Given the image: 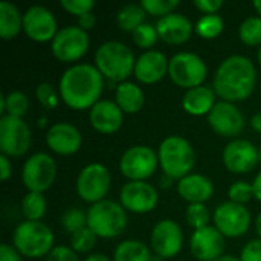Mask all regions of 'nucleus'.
Listing matches in <instances>:
<instances>
[{"label": "nucleus", "instance_id": "nucleus-32", "mask_svg": "<svg viewBox=\"0 0 261 261\" xmlns=\"http://www.w3.org/2000/svg\"><path fill=\"white\" fill-rule=\"evenodd\" d=\"M239 38L246 46H261V17L251 15L239 26Z\"/></svg>", "mask_w": 261, "mask_h": 261}, {"label": "nucleus", "instance_id": "nucleus-2", "mask_svg": "<svg viewBox=\"0 0 261 261\" xmlns=\"http://www.w3.org/2000/svg\"><path fill=\"white\" fill-rule=\"evenodd\" d=\"M257 86V69L248 57L234 54L226 57L217 67L213 89L222 101L240 102L248 99Z\"/></svg>", "mask_w": 261, "mask_h": 261}, {"label": "nucleus", "instance_id": "nucleus-46", "mask_svg": "<svg viewBox=\"0 0 261 261\" xmlns=\"http://www.w3.org/2000/svg\"><path fill=\"white\" fill-rule=\"evenodd\" d=\"M12 176V162L11 158L0 153V179L6 182Z\"/></svg>", "mask_w": 261, "mask_h": 261}, {"label": "nucleus", "instance_id": "nucleus-13", "mask_svg": "<svg viewBox=\"0 0 261 261\" xmlns=\"http://www.w3.org/2000/svg\"><path fill=\"white\" fill-rule=\"evenodd\" d=\"M214 226L223 237L239 239L245 236L251 226L252 217L245 205L234 203L231 200L220 203L213 213Z\"/></svg>", "mask_w": 261, "mask_h": 261}, {"label": "nucleus", "instance_id": "nucleus-9", "mask_svg": "<svg viewBox=\"0 0 261 261\" xmlns=\"http://www.w3.org/2000/svg\"><path fill=\"white\" fill-rule=\"evenodd\" d=\"M112 174L109 168L99 162L86 165L76 177V194L81 200L93 205L106 199L110 191Z\"/></svg>", "mask_w": 261, "mask_h": 261}, {"label": "nucleus", "instance_id": "nucleus-1", "mask_svg": "<svg viewBox=\"0 0 261 261\" xmlns=\"http://www.w3.org/2000/svg\"><path fill=\"white\" fill-rule=\"evenodd\" d=\"M104 80L95 64L75 63L60 76L58 90L61 101L73 110H90L99 101Z\"/></svg>", "mask_w": 261, "mask_h": 261}, {"label": "nucleus", "instance_id": "nucleus-39", "mask_svg": "<svg viewBox=\"0 0 261 261\" xmlns=\"http://www.w3.org/2000/svg\"><path fill=\"white\" fill-rule=\"evenodd\" d=\"M141 5L147 14L162 18L174 12V9L179 6V0H142Z\"/></svg>", "mask_w": 261, "mask_h": 261}, {"label": "nucleus", "instance_id": "nucleus-49", "mask_svg": "<svg viewBox=\"0 0 261 261\" xmlns=\"http://www.w3.org/2000/svg\"><path fill=\"white\" fill-rule=\"evenodd\" d=\"M84 261H112V260H110L106 254L96 252V254H89Z\"/></svg>", "mask_w": 261, "mask_h": 261}, {"label": "nucleus", "instance_id": "nucleus-17", "mask_svg": "<svg viewBox=\"0 0 261 261\" xmlns=\"http://www.w3.org/2000/svg\"><path fill=\"white\" fill-rule=\"evenodd\" d=\"M208 124L214 133L223 138H236L245 130L246 119L242 110L228 101H217L211 113L208 115Z\"/></svg>", "mask_w": 261, "mask_h": 261}, {"label": "nucleus", "instance_id": "nucleus-43", "mask_svg": "<svg viewBox=\"0 0 261 261\" xmlns=\"http://www.w3.org/2000/svg\"><path fill=\"white\" fill-rule=\"evenodd\" d=\"M240 261H261V239H254L248 242L242 252H240Z\"/></svg>", "mask_w": 261, "mask_h": 261}, {"label": "nucleus", "instance_id": "nucleus-18", "mask_svg": "<svg viewBox=\"0 0 261 261\" xmlns=\"http://www.w3.org/2000/svg\"><path fill=\"white\" fill-rule=\"evenodd\" d=\"M223 165L234 174H245L252 171L260 162L257 147L248 139H232L226 144L222 153Z\"/></svg>", "mask_w": 261, "mask_h": 261}, {"label": "nucleus", "instance_id": "nucleus-28", "mask_svg": "<svg viewBox=\"0 0 261 261\" xmlns=\"http://www.w3.org/2000/svg\"><path fill=\"white\" fill-rule=\"evenodd\" d=\"M151 257L150 248L135 239L121 242L113 251V261H151Z\"/></svg>", "mask_w": 261, "mask_h": 261}, {"label": "nucleus", "instance_id": "nucleus-7", "mask_svg": "<svg viewBox=\"0 0 261 261\" xmlns=\"http://www.w3.org/2000/svg\"><path fill=\"white\" fill-rule=\"evenodd\" d=\"M208 75L206 63L193 52H177L170 58L168 76L171 81L185 90L203 86Z\"/></svg>", "mask_w": 261, "mask_h": 261}, {"label": "nucleus", "instance_id": "nucleus-34", "mask_svg": "<svg viewBox=\"0 0 261 261\" xmlns=\"http://www.w3.org/2000/svg\"><path fill=\"white\" fill-rule=\"evenodd\" d=\"M60 223H61L63 229L72 236L76 231H80V229L87 226V213H84L78 206H70V208H67L61 214Z\"/></svg>", "mask_w": 261, "mask_h": 261}, {"label": "nucleus", "instance_id": "nucleus-54", "mask_svg": "<svg viewBox=\"0 0 261 261\" xmlns=\"http://www.w3.org/2000/svg\"><path fill=\"white\" fill-rule=\"evenodd\" d=\"M257 60H258V64H260L261 67V46L260 49H258V52H257Z\"/></svg>", "mask_w": 261, "mask_h": 261}, {"label": "nucleus", "instance_id": "nucleus-42", "mask_svg": "<svg viewBox=\"0 0 261 261\" xmlns=\"http://www.w3.org/2000/svg\"><path fill=\"white\" fill-rule=\"evenodd\" d=\"M44 261H80V257L70 246H55Z\"/></svg>", "mask_w": 261, "mask_h": 261}, {"label": "nucleus", "instance_id": "nucleus-16", "mask_svg": "<svg viewBox=\"0 0 261 261\" xmlns=\"http://www.w3.org/2000/svg\"><path fill=\"white\" fill-rule=\"evenodd\" d=\"M23 31L32 41H52L58 32L57 18L49 8L32 5L23 12Z\"/></svg>", "mask_w": 261, "mask_h": 261}, {"label": "nucleus", "instance_id": "nucleus-21", "mask_svg": "<svg viewBox=\"0 0 261 261\" xmlns=\"http://www.w3.org/2000/svg\"><path fill=\"white\" fill-rule=\"evenodd\" d=\"M168 66L170 60L164 52L156 49L144 50L136 58L133 75L142 84H156L168 75Z\"/></svg>", "mask_w": 261, "mask_h": 261}, {"label": "nucleus", "instance_id": "nucleus-53", "mask_svg": "<svg viewBox=\"0 0 261 261\" xmlns=\"http://www.w3.org/2000/svg\"><path fill=\"white\" fill-rule=\"evenodd\" d=\"M252 6H254V9L257 11V15H260L261 17V0H255V2L252 3Z\"/></svg>", "mask_w": 261, "mask_h": 261}, {"label": "nucleus", "instance_id": "nucleus-45", "mask_svg": "<svg viewBox=\"0 0 261 261\" xmlns=\"http://www.w3.org/2000/svg\"><path fill=\"white\" fill-rule=\"evenodd\" d=\"M21 254L8 243H2L0 246V261H23L21 260Z\"/></svg>", "mask_w": 261, "mask_h": 261}, {"label": "nucleus", "instance_id": "nucleus-35", "mask_svg": "<svg viewBox=\"0 0 261 261\" xmlns=\"http://www.w3.org/2000/svg\"><path fill=\"white\" fill-rule=\"evenodd\" d=\"M185 219H187V223L194 231H197V229L210 226V220L213 219V216L205 203H191L187 208Z\"/></svg>", "mask_w": 261, "mask_h": 261}, {"label": "nucleus", "instance_id": "nucleus-55", "mask_svg": "<svg viewBox=\"0 0 261 261\" xmlns=\"http://www.w3.org/2000/svg\"><path fill=\"white\" fill-rule=\"evenodd\" d=\"M258 158H260V162H261V147L258 148Z\"/></svg>", "mask_w": 261, "mask_h": 261}, {"label": "nucleus", "instance_id": "nucleus-11", "mask_svg": "<svg viewBox=\"0 0 261 261\" xmlns=\"http://www.w3.org/2000/svg\"><path fill=\"white\" fill-rule=\"evenodd\" d=\"M90 40L87 31L78 24H69L58 29L57 35L50 41L52 55L61 63H73L83 58L89 49Z\"/></svg>", "mask_w": 261, "mask_h": 261}, {"label": "nucleus", "instance_id": "nucleus-22", "mask_svg": "<svg viewBox=\"0 0 261 261\" xmlns=\"http://www.w3.org/2000/svg\"><path fill=\"white\" fill-rule=\"evenodd\" d=\"M89 121L93 130L102 135L116 133L124 124V112L115 101L99 99L89 110Z\"/></svg>", "mask_w": 261, "mask_h": 261}, {"label": "nucleus", "instance_id": "nucleus-44", "mask_svg": "<svg viewBox=\"0 0 261 261\" xmlns=\"http://www.w3.org/2000/svg\"><path fill=\"white\" fill-rule=\"evenodd\" d=\"M203 15L206 14H217V11L223 6L222 0H194L193 3Z\"/></svg>", "mask_w": 261, "mask_h": 261}, {"label": "nucleus", "instance_id": "nucleus-47", "mask_svg": "<svg viewBox=\"0 0 261 261\" xmlns=\"http://www.w3.org/2000/svg\"><path fill=\"white\" fill-rule=\"evenodd\" d=\"M96 24V15L93 12H87L81 17H78V26L84 31H89L92 29L93 26Z\"/></svg>", "mask_w": 261, "mask_h": 261}, {"label": "nucleus", "instance_id": "nucleus-36", "mask_svg": "<svg viewBox=\"0 0 261 261\" xmlns=\"http://www.w3.org/2000/svg\"><path fill=\"white\" fill-rule=\"evenodd\" d=\"M96 240H98L96 234L89 226H86L70 236V248L76 254H89L95 248Z\"/></svg>", "mask_w": 261, "mask_h": 261}, {"label": "nucleus", "instance_id": "nucleus-23", "mask_svg": "<svg viewBox=\"0 0 261 261\" xmlns=\"http://www.w3.org/2000/svg\"><path fill=\"white\" fill-rule=\"evenodd\" d=\"M194 24L193 21L179 12L168 14L162 18H158L156 21V29L159 34V38L168 44H184L187 43L193 32H194Z\"/></svg>", "mask_w": 261, "mask_h": 261}, {"label": "nucleus", "instance_id": "nucleus-52", "mask_svg": "<svg viewBox=\"0 0 261 261\" xmlns=\"http://www.w3.org/2000/svg\"><path fill=\"white\" fill-rule=\"evenodd\" d=\"M255 229H257L258 239H261V213L257 216V220H255Z\"/></svg>", "mask_w": 261, "mask_h": 261}, {"label": "nucleus", "instance_id": "nucleus-15", "mask_svg": "<svg viewBox=\"0 0 261 261\" xmlns=\"http://www.w3.org/2000/svg\"><path fill=\"white\" fill-rule=\"evenodd\" d=\"M150 245L154 255L162 260L176 257L182 251L184 245V232L180 225L171 219L159 220L151 229Z\"/></svg>", "mask_w": 261, "mask_h": 261}, {"label": "nucleus", "instance_id": "nucleus-19", "mask_svg": "<svg viewBox=\"0 0 261 261\" xmlns=\"http://www.w3.org/2000/svg\"><path fill=\"white\" fill-rule=\"evenodd\" d=\"M225 237L213 225L197 229L190 239V251L199 261H214L223 255Z\"/></svg>", "mask_w": 261, "mask_h": 261}, {"label": "nucleus", "instance_id": "nucleus-3", "mask_svg": "<svg viewBox=\"0 0 261 261\" xmlns=\"http://www.w3.org/2000/svg\"><path fill=\"white\" fill-rule=\"evenodd\" d=\"M93 64L109 83L119 84L133 75L136 58L133 50L125 43L109 40L98 46Z\"/></svg>", "mask_w": 261, "mask_h": 261}, {"label": "nucleus", "instance_id": "nucleus-33", "mask_svg": "<svg viewBox=\"0 0 261 261\" xmlns=\"http://www.w3.org/2000/svg\"><path fill=\"white\" fill-rule=\"evenodd\" d=\"M223 28H225V23L219 14H206L197 20L194 29H196V34L199 37L206 38V40H213L223 32Z\"/></svg>", "mask_w": 261, "mask_h": 261}, {"label": "nucleus", "instance_id": "nucleus-30", "mask_svg": "<svg viewBox=\"0 0 261 261\" xmlns=\"http://www.w3.org/2000/svg\"><path fill=\"white\" fill-rule=\"evenodd\" d=\"M29 109V98L21 90H11L0 98V112L8 116L23 118Z\"/></svg>", "mask_w": 261, "mask_h": 261}, {"label": "nucleus", "instance_id": "nucleus-8", "mask_svg": "<svg viewBox=\"0 0 261 261\" xmlns=\"http://www.w3.org/2000/svg\"><path fill=\"white\" fill-rule=\"evenodd\" d=\"M57 177V164L54 158L44 151L31 154L21 167V182L31 193L47 191Z\"/></svg>", "mask_w": 261, "mask_h": 261}, {"label": "nucleus", "instance_id": "nucleus-10", "mask_svg": "<svg viewBox=\"0 0 261 261\" xmlns=\"http://www.w3.org/2000/svg\"><path fill=\"white\" fill-rule=\"evenodd\" d=\"M159 165L158 153L148 145H132L119 159V171L127 180H147Z\"/></svg>", "mask_w": 261, "mask_h": 261}, {"label": "nucleus", "instance_id": "nucleus-4", "mask_svg": "<svg viewBox=\"0 0 261 261\" xmlns=\"http://www.w3.org/2000/svg\"><path fill=\"white\" fill-rule=\"evenodd\" d=\"M158 158L161 170L173 180L191 174L196 167V151L191 142L180 135L167 136L159 145Z\"/></svg>", "mask_w": 261, "mask_h": 261}, {"label": "nucleus", "instance_id": "nucleus-12", "mask_svg": "<svg viewBox=\"0 0 261 261\" xmlns=\"http://www.w3.org/2000/svg\"><path fill=\"white\" fill-rule=\"evenodd\" d=\"M32 133L23 118L2 115L0 118V151L8 158H21L28 153Z\"/></svg>", "mask_w": 261, "mask_h": 261}, {"label": "nucleus", "instance_id": "nucleus-38", "mask_svg": "<svg viewBox=\"0 0 261 261\" xmlns=\"http://www.w3.org/2000/svg\"><path fill=\"white\" fill-rule=\"evenodd\" d=\"M35 96L46 110L55 109L60 104V98H61L60 90H57L52 83H40L35 89Z\"/></svg>", "mask_w": 261, "mask_h": 261}, {"label": "nucleus", "instance_id": "nucleus-14", "mask_svg": "<svg viewBox=\"0 0 261 261\" xmlns=\"http://www.w3.org/2000/svg\"><path fill=\"white\" fill-rule=\"evenodd\" d=\"M159 202L158 190L147 180H128L119 191V203L135 214L151 213Z\"/></svg>", "mask_w": 261, "mask_h": 261}, {"label": "nucleus", "instance_id": "nucleus-48", "mask_svg": "<svg viewBox=\"0 0 261 261\" xmlns=\"http://www.w3.org/2000/svg\"><path fill=\"white\" fill-rule=\"evenodd\" d=\"M252 185H254V193H255V199L261 202V171L254 177V182H252Z\"/></svg>", "mask_w": 261, "mask_h": 261}, {"label": "nucleus", "instance_id": "nucleus-50", "mask_svg": "<svg viewBox=\"0 0 261 261\" xmlns=\"http://www.w3.org/2000/svg\"><path fill=\"white\" fill-rule=\"evenodd\" d=\"M251 127L255 130V132H260L261 133V113H257L251 118Z\"/></svg>", "mask_w": 261, "mask_h": 261}, {"label": "nucleus", "instance_id": "nucleus-51", "mask_svg": "<svg viewBox=\"0 0 261 261\" xmlns=\"http://www.w3.org/2000/svg\"><path fill=\"white\" fill-rule=\"evenodd\" d=\"M214 261H240V258L234 257V255H222V257H219L217 260Z\"/></svg>", "mask_w": 261, "mask_h": 261}, {"label": "nucleus", "instance_id": "nucleus-26", "mask_svg": "<svg viewBox=\"0 0 261 261\" xmlns=\"http://www.w3.org/2000/svg\"><path fill=\"white\" fill-rule=\"evenodd\" d=\"M115 102L124 113L133 115L142 110L145 104V95L141 86L133 81H122L115 87Z\"/></svg>", "mask_w": 261, "mask_h": 261}, {"label": "nucleus", "instance_id": "nucleus-20", "mask_svg": "<svg viewBox=\"0 0 261 261\" xmlns=\"http://www.w3.org/2000/svg\"><path fill=\"white\" fill-rule=\"evenodd\" d=\"M83 144L81 132L70 122L60 121L52 124L46 132V145L60 156L75 154Z\"/></svg>", "mask_w": 261, "mask_h": 261}, {"label": "nucleus", "instance_id": "nucleus-29", "mask_svg": "<svg viewBox=\"0 0 261 261\" xmlns=\"http://www.w3.org/2000/svg\"><path fill=\"white\" fill-rule=\"evenodd\" d=\"M147 12L141 3H128L122 6L116 14V24L125 32H135L141 24L145 23Z\"/></svg>", "mask_w": 261, "mask_h": 261}, {"label": "nucleus", "instance_id": "nucleus-27", "mask_svg": "<svg viewBox=\"0 0 261 261\" xmlns=\"http://www.w3.org/2000/svg\"><path fill=\"white\" fill-rule=\"evenodd\" d=\"M23 31V14L11 2H0V38L8 41Z\"/></svg>", "mask_w": 261, "mask_h": 261}, {"label": "nucleus", "instance_id": "nucleus-5", "mask_svg": "<svg viewBox=\"0 0 261 261\" xmlns=\"http://www.w3.org/2000/svg\"><path fill=\"white\" fill-rule=\"evenodd\" d=\"M55 236L43 222L24 220L17 225L12 232V246L28 258H41L55 248Z\"/></svg>", "mask_w": 261, "mask_h": 261}, {"label": "nucleus", "instance_id": "nucleus-6", "mask_svg": "<svg viewBox=\"0 0 261 261\" xmlns=\"http://www.w3.org/2000/svg\"><path fill=\"white\" fill-rule=\"evenodd\" d=\"M128 223L127 211L119 202L104 199L90 205L87 210V226L96 234L98 239L119 237Z\"/></svg>", "mask_w": 261, "mask_h": 261}, {"label": "nucleus", "instance_id": "nucleus-41", "mask_svg": "<svg viewBox=\"0 0 261 261\" xmlns=\"http://www.w3.org/2000/svg\"><path fill=\"white\" fill-rule=\"evenodd\" d=\"M60 5L66 12H69L70 15H75L76 18L87 12H92L95 8L93 0H61Z\"/></svg>", "mask_w": 261, "mask_h": 261}, {"label": "nucleus", "instance_id": "nucleus-24", "mask_svg": "<svg viewBox=\"0 0 261 261\" xmlns=\"http://www.w3.org/2000/svg\"><path fill=\"white\" fill-rule=\"evenodd\" d=\"M176 188H177V194L185 202H188V205L205 203L214 194V184L211 182V179L199 173H191L182 177L180 180H177Z\"/></svg>", "mask_w": 261, "mask_h": 261}, {"label": "nucleus", "instance_id": "nucleus-25", "mask_svg": "<svg viewBox=\"0 0 261 261\" xmlns=\"http://www.w3.org/2000/svg\"><path fill=\"white\" fill-rule=\"evenodd\" d=\"M216 104L217 93L205 84L187 90L182 98V107L191 116H208Z\"/></svg>", "mask_w": 261, "mask_h": 261}, {"label": "nucleus", "instance_id": "nucleus-40", "mask_svg": "<svg viewBox=\"0 0 261 261\" xmlns=\"http://www.w3.org/2000/svg\"><path fill=\"white\" fill-rule=\"evenodd\" d=\"M228 197L231 202L239 203V205H246L251 199L255 197L254 193V185L245 180H237L234 182L229 190H228Z\"/></svg>", "mask_w": 261, "mask_h": 261}, {"label": "nucleus", "instance_id": "nucleus-31", "mask_svg": "<svg viewBox=\"0 0 261 261\" xmlns=\"http://www.w3.org/2000/svg\"><path fill=\"white\" fill-rule=\"evenodd\" d=\"M21 214L26 220L31 222H41L47 210V200L41 193H31L28 191L21 199Z\"/></svg>", "mask_w": 261, "mask_h": 261}, {"label": "nucleus", "instance_id": "nucleus-37", "mask_svg": "<svg viewBox=\"0 0 261 261\" xmlns=\"http://www.w3.org/2000/svg\"><path fill=\"white\" fill-rule=\"evenodd\" d=\"M132 38H133V43L141 47V49H145V50H150L156 41L159 40V34H158V29H156V24H151V23H144L141 24L133 34H132Z\"/></svg>", "mask_w": 261, "mask_h": 261}]
</instances>
